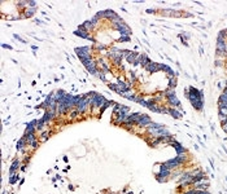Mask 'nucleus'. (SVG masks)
<instances>
[{
    "label": "nucleus",
    "instance_id": "22",
    "mask_svg": "<svg viewBox=\"0 0 227 194\" xmlns=\"http://www.w3.org/2000/svg\"><path fill=\"white\" fill-rule=\"evenodd\" d=\"M20 178V175H12V176H9V184L11 185H14L16 184V181Z\"/></svg>",
    "mask_w": 227,
    "mask_h": 194
},
{
    "label": "nucleus",
    "instance_id": "26",
    "mask_svg": "<svg viewBox=\"0 0 227 194\" xmlns=\"http://www.w3.org/2000/svg\"><path fill=\"white\" fill-rule=\"evenodd\" d=\"M221 126H222V129H223V131L227 133V119H226V120H224V122H222V123H221Z\"/></svg>",
    "mask_w": 227,
    "mask_h": 194
},
{
    "label": "nucleus",
    "instance_id": "27",
    "mask_svg": "<svg viewBox=\"0 0 227 194\" xmlns=\"http://www.w3.org/2000/svg\"><path fill=\"white\" fill-rule=\"evenodd\" d=\"M13 38H14V39H17V40H18V41H21V43H24V44L26 43V40H24V39H22L21 36H18V35H17V34H14V35H13Z\"/></svg>",
    "mask_w": 227,
    "mask_h": 194
},
{
    "label": "nucleus",
    "instance_id": "10",
    "mask_svg": "<svg viewBox=\"0 0 227 194\" xmlns=\"http://www.w3.org/2000/svg\"><path fill=\"white\" fill-rule=\"evenodd\" d=\"M145 71H148L149 74H153V72H157V71H161V64L158 62H154V61H151L145 67H144Z\"/></svg>",
    "mask_w": 227,
    "mask_h": 194
},
{
    "label": "nucleus",
    "instance_id": "4",
    "mask_svg": "<svg viewBox=\"0 0 227 194\" xmlns=\"http://www.w3.org/2000/svg\"><path fill=\"white\" fill-rule=\"evenodd\" d=\"M170 176H171V171L169 170V168H166L164 164H160V171L156 173V178L158 183H165V181H167L170 178Z\"/></svg>",
    "mask_w": 227,
    "mask_h": 194
},
{
    "label": "nucleus",
    "instance_id": "20",
    "mask_svg": "<svg viewBox=\"0 0 227 194\" xmlns=\"http://www.w3.org/2000/svg\"><path fill=\"white\" fill-rule=\"evenodd\" d=\"M40 136H42V137H40V141H42V142L47 141V140L51 137V132L50 131H43V132H40Z\"/></svg>",
    "mask_w": 227,
    "mask_h": 194
},
{
    "label": "nucleus",
    "instance_id": "12",
    "mask_svg": "<svg viewBox=\"0 0 227 194\" xmlns=\"http://www.w3.org/2000/svg\"><path fill=\"white\" fill-rule=\"evenodd\" d=\"M117 32L120 34V36L121 35H128V36H131V28L128 27V26L126 25V22H125V23H122V25H120L117 27Z\"/></svg>",
    "mask_w": 227,
    "mask_h": 194
},
{
    "label": "nucleus",
    "instance_id": "29",
    "mask_svg": "<svg viewBox=\"0 0 227 194\" xmlns=\"http://www.w3.org/2000/svg\"><path fill=\"white\" fill-rule=\"evenodd\" d=\"M27 7H30V8H37V1H29V5Z\"/></svg>",
    "mask_w": 227,
    "mask_h": 194
},
{
    "label": "nucleus",
    "instance_id": "13",
    "mask_svg": "<svg viewBox=\"0 0 227 194\" xmlns=\"http://www.w3.org/2000/svg\"><path fill=\"white\" fill-rule=\"evenodd\" d=\"M20 166H21V160H20L18 158H16V159L13 160V163L11 164V167H9V176L16 175V171L20 170Z\"/></svg>",
    "mask_w": 227,
    "mask_h": 194
},
{
    "label": "nucleus",
    "instance_id": "15",
    "mask_svg": "<svg viewBox=\"0 0 227 194\" xmlns=\"http://www.w3.org/2000/svg\"><path fill=\"white\" fill-rule=\"evenodd\" d=\"M138 56H139V53H138V52H134V51H131V52H130V54H128V56L126 57L125 59L128 62V64L134 65V62L136 61V58H138Z\"/></svg>",
    "mask_w": 227,
    "mask_h": 194
},
{
    "label": "nucleus",
    "instance_id": "21",
    "mask_svg": "<svg viewBox=\"0 0 227 194\" xmlns=\"http://www.w3.org/2000/svg\"><path fill=\"white\" fill-rule=\"evenodd\" d=\"M117 41H120V43H130V41H131V36H128V35H121L120 38L117 39Z\"/></svg>",
    "mask_w": 227,
    "mask_h": 194
},
{
    "label": "nucleus",
    "instance_id": "1",
    "mask_svg": "<svg viewBox=\"0 0 227 194\" xmlns=\"http://www.w3.org/2000/svg\"><path fill=\"white\" fill-rule=\"evenodd\" d=\"M188 100L195 110L201 111L204 109V93L203 91L197 89L195 87H188Z\"/></svg>",
    "mask_w": 227,
    "mask_h": 194
},
{
    "label": "nucleus",
    "instance_id": "17",
    "mask_svg": "<svg viewBox=\"0 0 227 194\" xmlns=\"http://www.w3.org/2000/svg\"><path fill=\"white\" fill-rule=\"evenodd\" d=\"M24 17L25 18H29V17H33V16L35 14V12H37V8H25V10H24Z\"/></svg>",
    "mask_w": 227,
    "mask_h": 194
},
{
    "label": "nucleus",
    "instance_id": "30",
    "mask_svg": "<svg viewBox=\"0 0 227 194\" xmlns=\"http://www.w3.org/2000/svg\"><path fill=\"white\" fill-rule=\"evenodd\" d=\"M223 65V62H221L219 59H215V66H222Z\"/></svg>",
    "mask_w": 227,
    "mask_h": 194
},
{
    "label": "nucleus",
    "instance_id": "5",
    "mask_svg": "<svg viewBox=\"0 0 227 194\" xmlns=\"http://www.w3.org/2000/svg\"><path fill=\"white\" fill-rule=\"evenodd\" d=\"M107 98L104 97L103 95H100V93H96L94 92L91 96V102H92V109H101L103 106H104V103L107 102Z\"/></svg>",
    "mask_w": 227,
    "mask_h": 194
},
{
    "label": "nucleus",
    "instance_id": "8",
    "mask_svg": "<svg viewBox=\"0 0 227 194\" xmlns=\"http://www.w3.org/2000/svg\"><path fill=\"white\" fill-rule=\"evenodd\" d=\"M24 137H25V140H26V142H27L29 146H31L33 149H38V146H39V141H38V139H37L35 135L24 133Z\"/></svg>",
    "mask_w": 227,
    "mask_h": 194
},
{
    "label": "nucleus",
    "instance_id": "9",
    "mask_svg": "<svg viewBox=\"0 0 227 194\" xmlns=\"http://www.w3.org/2000/svg\"><path fill=\"white\" fill-rule=\"evenodd\" d=\"M74 35L78 36V38H82V39H88V40H91V41H95V39L91 36V34L87 32V31L84 30V28L82 27V26H79L78 30L74 31Z\"/></svg>",
    "mask_w": 227,
    "mask_h": 194
},
{
    "label": "nucleus",
    "instance_id": "24",
    "mask_svg": "<svg viewBox=\"0 0 227 194\" xmlns=\"http://www.w3.org/2000/svg\"><path fill=\"white\" fill-rule=\"evenodd\" d=\"M218 114L219 115L227 116V107H218Z\"/></svg>",
    "mask_w": 227,
    "mask_h": 194
},
{
    "label": "nucleus",
    "instance_id": "32",
    "mask_svg": "<svg viewBox=\"0 0 227 194\" xmlns=\"http://www.w3.org/2000/svg\"><path fill=\"white\" fill-rule=\"evenodd\" d=\"M224 57L227 58V41H226V51H224Z\"/></svg>",
    "mask_w": 227,
    "mask_h": 194
},
{
    "label": "nucleus",
    "instance_id": "19",
    "mask_svg": "<svg viewBox=\"0 0 227 194\" xmlns=\"http://www.w3.org/2000/svg\"><path fill=\"white\" fill-rule=\"evenodd\" d=\"M177 85H178L177 78H170V79H169V84H167V88H169V89H175Z\"/></svg>",
    "mask_w": 227,
    "mask_h": 194
},
{
    "label": "nucleus",
    "instance_id": "14",
    "mask_svg": "<svg viewBox=\"0 0 227 194\" xmlns=\"http://www.w3.org/2000/svg\"><path fill=\"white\" fill-rule=\"evenodd\" d=\"M167 114H169L170 116H173L174 119H180L183 116L182 113H180L178 109H175V107H169V113H167Z\"/></svg>",
    "mask_w": 227,
    "mask_h": 194
},
{
    "label": "nucleus",
    "instance_id": "3",
    "mask_svg": "<svg viewBox=\"0 0 227 194\" xmlns=\"http://www.w3.org/2000/svg\"><path fill=\"white\" fill-rule=\"evenodd\" d=\"M75 54L81 61L87 58H92V47L90 45H83V47H77L75 48Z\"/></svg>",
    "mask_w": 227,
    "mask_h": 194
},
{
    "label": "nucleus",
    "instance_id": "25",
    "mask_svg": "<svg viewBox=\"0 0 227 194\" xmlns=\"http://www.w3.org/2000/svg\"><path fill=\"white\" fill-rule=\"evenodd\" d=\"M105 48H107V47H105L104 44H100V43L95 44V49H96V51H103V49H105Z\"/></svg>",
    "mask_w": 227,
    "mask_h": 194
},
{
    "label": "nucleus",
    "instance_id": "23",
    "mask_svg": "<svg viewBox=\"0 0 227 194\" xmlns=\"http://www.w3.org/2000/svg\"><path fill=\"white\" fill-rule=\"evenodd\" d=\"M96 76L99 78L100 80H103V82H107V76H105V74H104V72H101L100 70H99V72L96 74Z\"/></svg>",
    "mask_w": 227,
    "mask_h": 194
},
{
    "label": "nucleus",
    "instance_id": "6",
    "mask_svg": "<svg viewBox=\"0 0 227 194\" xmlns=\"http://www.w3.org/2000/svg\"><path fill=\"white\" fill-rule=\"evenodd\" d=\"M226 41L222 38H217V47H215V53L217 57H224V51H226Z\"/></svg>",
    "mask_w": 227,
    "mask_h": 194
},
{
    "label": "nucleus",
    "instance_id": "2",
    "mask_svg": "<svg viewBox=\"0 0 227 194\" xmlns=\"http://www.w3.org/2000/svg\"><path fill=\"white\" fill-rule=\"evenodd\" d=\"M187 159H188V155H187V154L175 155V158H171V159L166 160V162H164L162 164H164L166 168H169L170 171H174V170H178V168H179L180 166L186 164Z\"/></svg>",
    "mask_w": 227,
    "mask_h": 194
},
{
    "label": "nucleus",
    "instance_id": "16",
    "mask_svg": "<svg viewBox=\"0 0 227 194\" xmlns=\"http://www.w3.org/2000/svg\"><path fill=\"white\" fill-rule=\"evenodd\" d=\"M81 26L84 28V30L87 31V32H90V34H91L92 31L95 30V26L92 25V22H91V21H90V20H88V21H86V22H83Z\"/></svg>",
    "mask_w": 227,
    "mask_h": 194
},
{
    "label": "nucleus",
    "instance_id": "7",
    "mask_svg": "<svg viewBox=\"0 0 227 194\" xmlns=\"http://www.w3.org/2000/svg\"><path fill=\"white\" fill-rule=\"evenodd\" d=\"M152 122L153 120L151 119V116H149L148 114H141L140 118H139V120H138V123H136V127H139V128H147Z\"/></svg>",
    "mask_w": 227,
    "mask_h": 194
},
{
    "label": "nucleus",
    "instance_id": "18",
    "mask_svg": "<svg viewBox=\"0 0 227 194\" xmlns=\"http://www.w3.org/2000/svg\"><path fill=\"white\" fill-rule=\"evenodd\" d=\"M27 145L26 140H25V137L22 136L21 139L18 140V142H17V150H21V151H25V146Z\"/></svg>",
    "mask_w": 227,
    "mask_h": 194
},
{
    "label": "nucleus",
    "instance_id": "31",
    "mask_svg": "<svg viewBox=\"0 0 227 194\" xmlns=\"http://www.w3.org/2000/svg\"><path fill=\"white\" fill-rule=\"evenodd\" d=\"M153 12H154L153 8H151V9H147V13H153Z\"/></svg>",
    "mask_w": 227,
    "mask_h": 194
},
{
    "label": "nucleus",
    "instance_id": "11",
    "mask_svg": "<svg viewBox=\"0 0 227 194\" xmlns=\"http://www.w3.org/2000/svg\"><path fill=\"white\" fill-rule=\"evenodd\" d=\"M170 145H171L175 149V153H177V155H182V154H187V149H186L184 146H183L182 144H179L178 141H171L170 142Z\"/></svg>",
    "mask_w": 227,
    "mask_h": 194
},
{
    "label": "nucleus",
    "instance_id": "28",
    "mask_svg": "<svg viewBox=\"0 0 227 194\" xmlns=\"http://www.w3.org/2000/svg\"><path fill=\"white\" fill-rule=\"evenodd\" d=\"M1 48H4V49H9V51H12V49H13V48H12V45H9V44H1Z\"/></svg>",
    "mask_w": 227,
    "mask_h": 194
}]
</instances>
